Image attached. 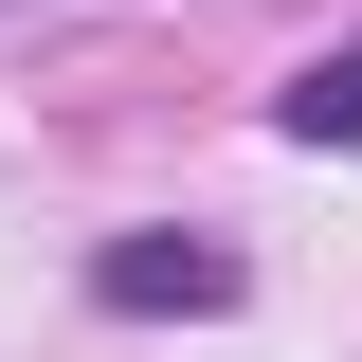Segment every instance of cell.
<instances>
[{
    "label": "cell",
    "instance_id": "7a4b0ae2",
    "mask_svg": "<svg viewBox=\"0 0 362 362\" xmlns=\"http://www.w3.org/2000/svg\"><path fill=\"white\" fill-rule=\"evenodd\" d=\"M272 127H290V145H362V37H344V54H308Z\"/></svg>",
    "mask_w": 362,
    "mask_h": 362
},
{
    "label": "cell",
    "instance_id": "6da1fadb",
    "mask_svg": "<svg viewBox=\"0 0 362 362\" xmlns=\"http://www.w3.org/2000/svg\"><path fill=\"white\" fill-rule=\"evenodd\" d=\"M90 290H109L127 326H199V308H235V254H218V235H109Z\"/></svg>",
    "mask_w": 362,
    "mask_h": 362
}]
</instances>
